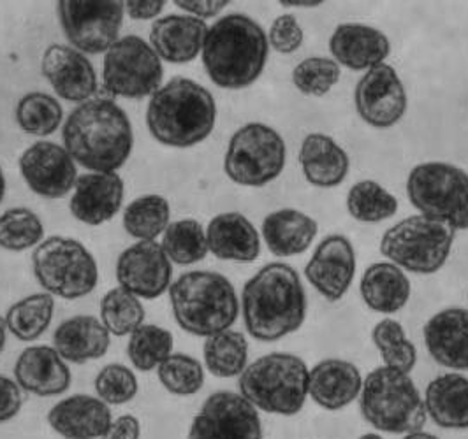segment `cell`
I'll return each instance as SVG.
<instances>
[{
	"label": "cell",
	"mask_w": 468,
	"mask_h": 439,
	"mask_svg": "<svg viewBox=\"0 0 468 439\" xmlns=\"http://www.w3.org/2000/svg\"><path fill=\"white\" fill-rule=\"evenodd\" d=\"M268 36L247 15L233 13L211 25L201 51L211 81L224 90H243L258 81L268 60Z\"/></svg>",
	"instance_id": "3957f363"
},
{
	"label": "cell",
	"mask_w": 468,
	"mask_h": 439,
	"mask_svg": "<svg viewBox=\"0 0 468 439\" xmlns=\"http://www.w3.org/2000/svg\"><path fill=\"white\" fill-rule=\"evenodd\" d=\"M161 246L167 258L178 266L197 264L210 252L205 227L192 218L171 222L163 234Z\"/></svg>",
	"instance_id": "d590c367"
},
{
	"label": "cell",
	"mask_w": 468,
	"mask_h": 439,
	"mask_svg": "<svg viewBox=\"0 0 468 439\" xmlns=\"http://www.w3.org/2000/svg\"><path fill=\"white\" fill-rule=\"evenodd\" d=\"M431 359L447 370L468 371V309L447 308L433 315L422 329Z\"/></svg>",
	"instance_id": "7402d4cb"
},
{
	"label": "cell",
	"mask_w": 468,
	"mask_h": 439,
	"mask_svg": "<svg viewBox=\"0 0 468 439\" xmlns=\"http://www.w3.org/2000/svg\"><path fill=\"white\" fill-rule=\"evenodd\" d=\"M407 195L422 216L452 231H468V174L445 162L416 165L407 178Z\"/></svg>",
	"instance_id": "9c48e42d"
},
{
	"label": "cell",
	"mask_w": 468,
	"mask_h": 439,
	"mask_svg": "<svg viewBox=\"0 0 468 439\" xmlns=\"http://www.w3.org/2000/svg\"><path fill=\"white\" fill-rule=\"evenodd\" d=\"M112 422L110 406L87 393H74L58 401L48 413L49 427L66 439L102 438Z\"/></svg>",
	"instance_id": "44dd1931"
},
{
	"label": "cell",
	"mask_w": 468,
	"mask_h": 439,
	"mask_svg": "<svg viewBox=\"0 0 468 439\" xmlns=\"http://www.w3.org/2000/svg\"><path fill=\"white\" fill-rule=\"evenodd\" d=\"M175 340L171 330L159 325L143 324L138 327L127 343V357L141 372L157 370L173 353Z\"/></svg>",
	"instance_id": "8d00e7d4"
},
{
	"label": "cell",
	"mask_w": 468,
	"mask_h": 439,
	"mask_svg": "<svg viewBox=\"0 0 468 439\" xmlns=\"http://www.w3.org/2000/svg\"><path fill=\"white\" fill-rule=\"evenodd\" d=\"M454 231L422 214L409 216L384 232L380 254L414 275H435L447 262Z\"/></svg>",
	"instance_id": "30bf717a"
},
{
	"label": "cell",
	"mask_w": 468,
	"mask_h": 439,
	"mask_svg": "<svg viewBox=\"0 0 468 439\" xmlns=\"http://www.w3.org/2000/svg\"><path fill=\"white\" fill-rule=\"evenodd\" d=\"M187 439H262L258 408L241 393H211L192 418Z\"/></svg>",
	"instance_id": "5bb4252c"
},
{
	"label": "cell",
	"mask_w": 468,
	"mask_h": 439,
	"mask_svg": "<svg viewBox=\"0 0 468 439\" xmlns=\"http://www.w3.org/2000/svg\"><path fill=\"white\" fill-rule=\"evenodd\" d=\"M363 302L382 315L399 313L410 299V281L399 266L391 262H377L363 273L359 281Z\"/></svg>",
	"instance_id": "1f68e13d"
},
{
	"label": "cell",
	"mask_w": 468,
	"mask_h": 439,
	"mask_svg": "<svg viewBox=\"0 0 468 439\" xmlns=\"http://www.w3.org/2000/svg\"><path fill=\"white\" fill-rule=\"evenodd\" d=\"M20 172L27 186L47 199L66 197L78 182V169L68 150L51 141H37L25 150Z\"/></svg>",
	"instance_id": "e0dca14e"
},
{
	"label": "cell",
	"mask_w": 468,
	"mask_h": 439,
	"mask_svg": "<svg viewBox=\"0 0 468 439\" xmlns=\"http://www.w3.org/2000/svg\"><path fill=\"white\" fill-rule=\"evenodd\" d=\"M268 45L282 55L298 51L303 45V30L294 15H282L275 18L268 34Z\"/></svg>",
	"instance_id": "bcb514c9"
},
{
	"label": "cell",
	"mask_w": 468,
	"mask_h": 439,
	"mask_svg": "<svg viewBox=\"0 0 468 439\" xmlns=\"http://www.w3.org/2000/svg\"><path fill=\"white\" fill-rule=\"evenodd\" d=\"M372 341L384 366L410 372L418 364V350L409 341L403 327L393 319H384L372 329Z\"/></svg>",
	"instance_id": "60d3db41"
},
{
	"label": "cell",
	"mask_w": 468,
	"mask_h": 439,
	"mask_svg": "<svg viewBox=\"0 0 468 439\" xmlns=\"http://www.w3.org/2000/svg\"><path fill=\"white\" fill-rule=\"evenodd\" d=\"M229 0H175V5L196 18H213L228 7Z\"/></svg>",
	"instance_id": "c3c4849f"
},
{
	"label": "cell",
	"mask_w": 468,
	"mask_h": 439,
	"mask_svg": "<svg viewBox=\"0 0 468 439\" xmlns=\"http://www.w3.org/2000/svg\"><path fill=\"white\" fill-rule=\"evenodd\" d=\"M208 25L190 15H167L157 18L150 30V47L161 60L188 64L203 51Z\"/></svg>",
	"instance_id": "d4e9b609"
},
{
	"label": "cell",
	"mask_w": 468,
	"mask_h": 439,
	"mask_svg": "<svg viewBox=\"0 0 468 439\" xmlns=\"http://www.w3.org/2000/svg\"><path fill=\"white\" fill-rule=\"evenodd\" d=\"M32 271L53 298L81 299L99 283V266L83 243L66 235H51L34 248Z\"/></svg>",
	"instance_id": "ba28073f"
},
{
	"label": "cell",
	"mask_w": 468,
	"mask_h": 439,
	"mask_svg": "<svg viewBox=\"0 0 468 439\" xmlns=\"http://www.w3.org/2000/svg\"><path fill=\"white\" fill-rule=\"evenodd\" d=\"M141 423L134 415H122L112 422L101 439H140Z\"/></svg>",
	"instance_id": "f907efd6"
},
{
	"label": "cell",
	"mask_w": 468,
	"mask_h": 439,
	"mask_svg": "<svg viewBox=\"0 0 468 439\" xmlns=\"http://www.w3.org/2000/svg\"><path fill=\"white\" fill-rule=\"evenodd\" d=\"M281 4L283 7H317L323 2L321 0H308V2H304V0H281Z\"/></svg>",
	"instance_id": "816d5d0a"
},
{
	"label": "cell",
	"mask_w": 468,
	"mask_h": 439,
	"mask_svg": "<svg viewBox=\"0 0 468 439\" xmlns=\"http://www.w3.org/2000/svg\"><path fill=\"white\" fill-rule=\"evenodd\" d=\"M359 412L380 433L409 434L426 423L424 397L409 372L388 366L375 368L363 380Z\"/></svg>",
	"instance_id": "8992f818"
},
{
	"label": "cell",
	"mask_w": 468,
	"mask_h": 439,
	"mask_svg": "<svg viewBox=\"0 0 468 439\" xmlns=\"http://www.w3.org/2000/svg\"><path fill=\"white\" fill-rule=\"evenodd\" d=\"M55 311V299L48 292H37L15 302L5 313L7 332L18 341H36L47 332Z\"/></svg>",
	"instance_id": "836d02e7"
},
{
	"label": "cell",
	"mask_w": 468,
	"mask_h": 439,
	"mask_svg": "<svg viewBox=\"0 0 468 439\" xmlns=\"http://www.w3.org/2000/svg\"><path fill=\"white\" fill-rule=\"evenodd\" d=\"M356 264V252L349 237L331 234L317 245L306 262L304 277L326 301L336 302L349 292Z\"/></svg>",
	"instance_id": "ac0fdd59"
},
{
	"label": "cell",
	"mask_w": 468,
	"mask_h": 439,
	"mask_svg": "<svg viewBox=\"0 0 468 439\" xmlns=\"http://www.w3.org/2000/svg\"><path fill=\"white\" fill-rule=\"evenodd\" d=\"M159 382L173 395H194L205 385L203 364L187 353H171L157 368Z\"/></svg>",
	"instance_id": "7bdbcfd3"
},
{
	"label": "cell",
	"mask_w": 468,
	"mask_h": 439,
	"mask_svg": "<svg viewBox=\"0 0 468 439\" xmlns=\"http://www.w3.org/2000/svg\"><path fill=\"white\" fill-rule=\"evenodd\" d=\"M208 250L218 260L249 264L258 260L261 237L254 224L241 213H220L207 227Z\"/></svg>",
	"instance_id": "83f0119b"
},
{
	"label": "cell",
	"mask_w": 468,
	"mask_h": 439,
	"mask_svg": "<svg viewBox=\"0 0 468 439\" xmlns=\"http://www.w3.org/2000/svg\"><path fill=\"white\" fill-rule=\"evenodd\" d=\"M171 218L169 203L163 195L148 193L134 199L123 211V229L138 241H155L165 234Z\"/></svg>",
	"instance_id": "e575fe53"
},
{
	"label": "cell",
	"mask_w": 468,
	"mask_h": 439,
	"mask_svg": "<svg viewBox=\"0 0 468 439\" xmlns=\"http://www.w3.org/2000/svg\"><path fill=\"white\" fill-rule=\"evenodd\" d=\"M118 285L140 299H159L171 287L173 262L161 243L138 241L117 260Z\"/></svg>",
	"instance_id": "2e32d148"
},
{
	"label": "cell",
	"mask_w": 468,
	"mask_h": 439,
	"mask_svg": "<svg viewBox=\"0 0 468 439\" xmlns=\"http://www.w3.org/2000/svg\"><path fill=\"white\" fill-rule=\"evenodd\" d=\"M15 116L25 134L47 138L62 125L64 110L53 95L30 92L18 100Z\"/></svg>",
	"instance_id": "74e56055"
},
{
	"label": "cell",
	"mask_w": 468,
	"mask_h": 439,
	"mask_svg": "<svg viewBox=\"0 0 468 439\" xmlns=\"http://www.w3.org/2000/svg\"><path fill=\"white\" fill-rule=\"evenodd\" d=\"M424 408L437 427L445 431H467V376L452 371L433 378L426 387Z\"/></svg>",
	"instance_id": "f1b7e54d"
},
{
	"label": "cell",
	"mask_w": 468,
	"mask_h": 439,
	"mask_svg": "<svg viewBox=\"0 0 468 439\" xmlns=\"http://www.w3.org/2000/svg\"><path fill=\"white\" fill-rule=\"evenodd\" d=\"M62 139L72 161L92 172H117L134 146L131 120L112 99L80 104L68 116Z\"/></svg>",
	"instance_id": "7a4b0ae2"
},
{
	"label": "cell",
	"mask_w": 468,
	"mask_h": 439,
	"mask_svg": "<svg viewBox=\"0 0 468 439\" xmlns=\"http://www.w3.org/2000/svg\"><path fill=\"white\" fill-rule=\"evenodd\" d=\"M217 121L215 99L188 78H173L150 97L146 125L169 148H192L210 138Z\"/></svg>",
	"instance_id": "277c9868"
},
{
	"label": "cell",
	"mask_w": 468,
	"mask_h": 439,
	"mask_svg": "<svg viewBox=\"0 0 468 439\" xmlns=\"http://www.w3.org/2000/svg\"><path fill=\"white\" fill-rule=\"evenodd\" d=\"M101 322L112 336H131L144 324L143 302L122 287L112 288L101 299Z\"/></svg>",
	"instance_id": "ab89813d"
},
{
	"label": "cell",
	"mask_w": 468,
	"mask_h": 439,
	"mask_svg": "<svg viewBox=\"0 0 468 439\" xmlns=\"http://www.w3.org/2000/svg\"><path fill=\"white\" fill-rule=\"evenodd\" d=\"M140 391L134 371L123 364H108L95 378V392L108 406H122L131 402Z\"/></svg>",
	"instance_id": "f6af8a7d"
},
{
	"label": "cell",
	"mask_w": 468,
	"mask_h": 439,
	"mask_svg": "<svg viewBox=\"0 0 468 439\" xmlns=\"http://www.w3.org/2000/svg\"><path fill=\"white\" fill-rule=\"evenodd\" d=\"M329 51L338 66L351 70H370L384 64L391 43L378 28L361 24L338 25L329 39Z\"/></svg>",
	"instance_id": "603a6c76"
},
{
	"label": "cell",
	"mask_w": 468,
	"mask_h": 439,
	"mask_svg": "<svg viewBox=\"0 0 468 439\" xmlns=\"http://www.w3.org/2000/svg\"><path fill=\"white\" fill-rule=\"evenodd\" d=\"M401 439H439L435 434L431 433H426V431H414V433H409V434H403Z\"/></svg>",
	"instance_id": "f5cc1de1"
},
{
	"label": "cell",
	"mask_w": 468,
	"mask_h": 439,
	"mask_svg": "<svg viewBox=\"0 0 468 439\" xmlns=\"http://www.w3.org/2000/svg\"><path fill=\"white\" fill-rule=\"evenodd\" d=\"M176 324L197 338H210L233 327L239 315L234 285L215 271H190L169 287Z\"/></svg>",
	"instance_id": "5b68a950"
},
{
	"label": "cell",
	"mask_w": 468,
	"mask_h": 439,
	"mask_svg": "<svg viewBox=\"0 0 468 439\" xmlns=\"http://www.w3.org/2000/svg\"><path fill=\"white\" fill-rule=\"evenodd\" d=\"M347 211L357 222L378 224L397 214L399 201L377 182L363 180L349 190Z\"/></svg>",
	"instance_id": "f35d334b"
},
{
	"label": "cell",
	"mask_w": 468,
	"mask_h": 439,
	"mask_svg": "<svg viewBox=\"0 0 468 439\" xmlns=\"http://www.w3.org/2000/svg\"><path fill=\"white\" fill-rule=\"evenodd\" d=\"M5 195V178H4V172H2V167H0V203Z\"/></svg>",
	"instance_id": "11a10c76"
},
{
	"label": "cell",
	"mask_w": 468,
	"mask_h": 439,
	"mask_svg": "<svg viewBox=\"0 0 468 439\" xmlns=\"http://www.w3.org/2000/svg\"><path fill=\"white\" fill-rule=\"evenodd\" d=\"M285 159V142L275 129L247 123L229 139L224 171L236 185L261 188L281 176Z\"/></svg>",
	"instance_id": "8fae6325"
},
{
	"label": "cell",
	"mask_w": 468,
	"mask_h": 439,
	"mask_svg": "<svg viewBox=\"0 0 468 439\" xmlns=\"http://www.w3.org/2000/svg\"><path fill=\"white\" fill-rule=\"evenodd\" d=\"M112 345V334L94 315H76L53 332V348L70 364L102 359Z\"/></svg>",
	"instance_id": "4316f807"
},
{
	"label": "cell",
	"mask_w": 468,
	"mask_h": 439,
	"mask_svg": "<svg viewBox=\"0 0 468 439\" xmlns=\"http://www.w3.org/2000/svg\"><path fill=\"white\" fill-rule=\"evenodd\" d=\"M340 66L326 57H310L292 70L294 87L310 97H324L340 81Z\"/></svg>",
	"instance_id": "ee69618b"
},
{
	"label": "cell",
	"mask_w": 468,
	"mask_h": 439,
	"mask_svg": "<svg viewBox=\"0 0 468 439\" xmlns=\"http://www.w3.org/2000/svg\"><path fill=\"white\" fill-rule=\"evenodd\" d=\"M43 241L45 225L32 209H7L0 214V248L7 252H25Z\"/></svg>",
	"instance_id": "b9f144b4"
},
{
	"label": "cell",
	"mask_w": 468,
	"mask_h": 439,
	"mask_svg": "<svg viewBox=\"0 0 468 439\" xmlns=\"http://www.w3.org/2000/svg\"><path fill=\"white\" fill-rule=\"evenodd\" d=\"M163 60L140 36H123L104 53L102 81L113 97H152L163 87Z\"/></svg>",
	"instance_id": "7c38bea8"
},
{
	"label": "cell",
	"mask_w": 468,
	"mask_h": 439,
	"mask_svg": "<svg viewBox=\"0 0 468 439\" xmlns=\"http://www.w3.org/2000/svg\"><path fill=\"white\" fill-rule=\"evenodd\" d=\"M239 309L247 332L262 343L300 330L306 319V294L298 271L283 262L266 264L243 285Z\"/></svg>",
	"instance_id": "6da1fadb"
},
{
	"label": "cell",
	"mask_w": 468,
	"mask_h": 439,
	"mask_svg": "<svg viewBox=\"0 0 468 439\" xmlns=\"http://www.w3.org/2000/svg\"><path fill=\"white\" fill-rule=\"evenodd\" d=\"M262 237L268 250L275 256L302 255L312 246L319 225L298 209H279L262 222Z\"/></svg>",
	"instance_id": "4dcf8cb0"
},
{
	"label": "cell",
	"mask_w": 468,
	"mask_h": 439,
	"mask_svg": "<svg viewBox=\"0 0 468 439\" xmlns=\"http://www.w3.org/2000/svg\"><path fill=\"white\" fill-rule=\"evenodd\" d=\"M357 115L375 129L397 125L407 111V92L399 72L388 64H380L357 81L354 90Z\"/></svg>",
	"instance_id": "9a60e30c"
},
{
	"label": "cell",
	"mask_w": 468,
	"mask_h": 439,
	"mask_svg": "<svg viewBox=\"0 0 468 439\" xmlns=\"http://www.w3.org/2000/svg\"><path fill=\"white\" fill-rule=\"evenodd\" d=\"M41 70L55 93L68 102L83 104L97 92L99 83L92 62L72 47H48L41 60Z\"/></svg>",
	"instance_id": "d6986e66"
},
{
	"label": "cell",
	"mask_w": 468,
	"mask_h": 439,
	"mask_svg": "<svg viewBox=\"0 0 468 439\" xmlns=\"http://www.w3.org/2000/svg\"><path fill=\"white\" fill-rule=\"evenodd\" d=\"M310 370L292 353H268L249 364L239 374V393L259 412L294 416L303 410L308 397Z\"/></svg>",
	"instance_id": "52a82bcc"
},
{
	"label": "cell",
	"mask_w": 468,
	"mask_h": 439,
	"mask_svg": "<svg viewBox=\"0 0 468 439\" xmlns=\"http://www.w3.org/2000/svg\"><path fill=\"white\" fill-rule=\"evenodd\" d=\"M357 439H384L380 434H377V433H367V434H363V436H359Z\"/></svg>",
	"instance_id": "9f6ffc18"
},
{
	"label": "cell",
	"mask_w": 468,
	"mask_h": 439,
	"mask_svg": "<svg viewBox=\"0 0 468 439\" xmlns=\"http://www.w3.org/2000/svg\"><path fill=\"white\" fill-rule=\"evenodd\" d=\"M300 165L304 180L319 188L338 186L349 172L347 152L326 134H308L302 142Z\"/></svg>",
	"instance_id": "f546056e"
},
{
	"label": "cell",
	"mask_w": 468,
	"mask_h": 439,
	"mask_svg": "<svg viewBox=\"0 0 468 439\" xmlns=\"http://www.w3.org/2000/svg\"><path fill=\"white\" fill-rule=\"evenodd\" d=\"M125 195L123 180L117 172H87L78 176L70 197L72 216L87 225H102L115 218Z\"/></svg>",
	"instance_id": "ffe728a7"
},
{
	"label": "cell",
	"mask_w": 468,
	"mask_h": 439,
	"mask_svg": "<svg viewBox=\"0 0 468 439\" xmlns=\"http://www.w3.org/2000/svg\"><path fill=\"white\" fill-rule=\"evenodd\" d=\"M165 0H127L125 13L131 20H154L165 11Z\"/></svg>",
	"instance_id": "681fc988"
},
{
	"label": "cell",
	"mask_w": 468,
	"mask_h": 439,
	"mask_svg": "<svg viewBox=\"0 0 468 439\" xmlns=\"http://www.w3.org/2000/svg\"><path fill=\"white\" fill-rule=\"evenodd\" d=\"M363 376L349 361L326 359L315 364L308 374L310 399L328 412H338L359 399Z\"/></svg>",
	"instance_id": "484cf974"
},
{
	"label": "cell",
	"mask_w": 468,
	"mask_h": 439,
	"mask_svg": "<svg viewBox=\"0 0 468 439\" xmlns=\"http://www.w3.org/2000/svg\"><path fill=\"white\" fill-rule=\"evenodd\" d=\"M22 406L24 395L16 380L0 374V423H5L18 416Z\"/></svg>",
	"instance_id": "7dc6e473"
},
{
	"label": "cell",
	"mask_w": 468,
	"mask_h": 439,
	"mask_svg": "<svg viewBox=\"0 0 468 439\" xmlns=\"http://www.w3.org/2000/svg\"><path fill=\"white\" fill-rule=\"evenodd\" d=\"M57 13L70 47L83 55H99L120 39L125 7L118 0H62Z\"/></svg>",
	"instance_id": "4fadbf2b"
},
{
	"label": "cell",
	"mask_w": 468,
	"mask_h": 439,
	"mask_svg": "<svg viewBox=\"0 0 468 439\" xmlns=\"http://www.w3.org/2000/svg\"><path fill=\"white\" fill-rule=\"evenodd\" d=\"M5 341H7V325H5V319L0 317V353L5 348Z\"/></svg>",
	"instance_id": "db71d44e"
},
{
	"label": "cell",
	"mask_w": 468,
	"mask_h": 439,
	"mask_svg": "<svg viewBox=\"0 0 468 439\" xmlns=\"http://www.w3.org/2000/svg\"><path fill=\"white\" fill-rule=\"evenodd\" d=\"M203 359L213 376L236 378L249 366V341L233 329L213 334L205 341Z\"/></svg>",
	"instance_id": "d6a6232c"
},
{
	"label": "cell",
	"mask_w": 468,
	"mask_h": 439,
	"mask_svg": "<svg viewBox=\"0 0 468 439\" xmlns=\"http://www.w3.org/2000/svg\"><path fill=\"white\" fill-rule=\"evenodd\" d=\"M15 380L25 392L53 397L69 391L72 374L55 348L37 345L20 353L15 364Z\"/></svg>",
	"instance_id": "cb8c5ba5"
}]
</instances>
